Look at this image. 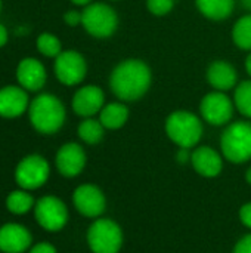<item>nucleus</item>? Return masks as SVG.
<instances>
[{"label":"nucleus","instance_id":"6ab92c4d","mask_svg":"<svg viewBox=\"0 0 251 253\" xmlns=\"http://www.w3.org/2000/svg\"><path fill=\"white\" fill-rule=\"evenodd\" d=\"M129 116H130L129 107L121 101H115L104 105V108L99 113V122L104 125L107 130H117L127 123Z\"/></svg>","mask_w":251,"mask_h":253},{"label":"nucleus","instance_id":"39448f33","mask_svg":"<svg viewBox=\"0 0 251 253\" xmlns=\"http://www.w3.org/2000/svg\"><path fill=\"white\" fill-rule=\"evenodd\" d=\"M81 25L95 39H109L118 30V15L112 6L93 1L81 10Z\"/></svg>","mask_w":251,"mask_h":253},{"label":"nucleus","instance_id":"473e14b6","mask_svg":"<svg viewBox=\"0 0 251 253\" xmlns=\"http://www.w3.org/2000/svg\"><path fill=\"white\" fill-rule=\"evenodd\" d=\"M244 68H246L247 74L251 77V50L249 52V55H247V58H246V61H244Z\"/></svg>","mask_w":251,"mask_h":253},{"label":"nucleus","instance_id":"1a4fd4ad","mask_svg":"<svg viewBox=\"0 0 251 253\" xmlns=\"http://www.w3.org/2000/svg\"><path fill=\"white\" fill-rule=\"evenodd\" d=\"M234 99H231L226 92L212 90L204 95L200 102V116L212 126L229 125L234 117Z\"/></svg>","mask_w":251,"mask_h":253},{"label":"nucleus","instance_id":"dca6fc26","mask_svg":"<svg viewBox=\"0 0 251 253\" xmlns=\"http://www.w3.org/2000/svg\"><path fill=\"white\" fill-rule=\"evenodd\" d=\"M206 79L213 90L228 92L235 89L238 84V73L235 67L223 59H216L210 62L206 71Z\"/></svg>","mask_w":251,"mask_h":253},{"label":"nucleus","instance_id":"6e6552de","mask_svg":"<svg viewBox=\"0 0 251 253\" xmlns=\"http://www.w3.org/2000/svg\"><path fill=\"white\" fill-rule=\"evenodd\" d=\"M34 218L43 230L56 233L67 225L68 209L56 196H43L34 205Z\"/></svg>","mask_w":251,"mask_h":253},{"label":"nucleus","instance_id":"a878e982","mask_svg":"<svg viewBox=\"0 0 251 253\" xmlns=\"http://www.w3.org/2000/svg\"><path fill=\"white\" fill-rule=\"evenodd\" d=\"M175 0H146V9L154 16H166L175 7Z\"/></svg>","mask_w":251,"mask_h":253},{"label":"nucleus","instance_id":"7ed1b4c3","mask_svg":"<svg viewBox=\"0 0 251 253\" xmlns=\"http://www.w3.org/2000/svg\"><path fill=\"white\" fill-rule=\"evenodd\" d=\"M164 130L173 144L188 150L195 148L204 133L201 117L186 110L170 113L166 119Z\"/></svg>","mask_w":251,"mask_h":253},{"label":"nucleus","instance_id":"bb28decb","mask_svg":"<svg viewBox=\"0 0 251 253\" xmlns=\"http://www.w3.org/2000/svg\"><path fill=\"white\" fill-rule=\"evenodd\" d=\"M81 18H83L81 12L74 10V9H71V10L65 12V15H64V21H65V24H67V25H70V27L81 25Z\"/></svg>","mask_w":251,"mask_h":253},{"label":"nucleus","instance_id":"c756f323","mask_svg":"<svg viewBox=\"0 0 251 253\" xmlns=\"http://www.w3.org/2000/svg\"><path fill=\"white\" fill-rule=\"evenodd\" d=\"M28 253H58V252H56V249H55V246H53V245H50V243H47V242H40V243H37V245L31 246V248H30V251H28Z\"/></svg>","mask_w":251,"mask_h":253},{"label":"nucleus","instance_id":"f704fd0d","mask_svg":"<svg viewBox=\"0 0 251 253\" xmlns=\"http://www.w3.org/2000/svg\"><path fill=\"white\" fill-rule=\"evenodd\" d=\"M71 1L77 6H87V4L93 3V0H71Z\"/></svg>","mask_w":251,"mask_h":253},{"label":"nucleus","instance_id":"20e7f679","mask_svg":"<svg viewBox=\"0 0 251 253\" xmlns=\"http://www.w3.org/2000/svg\"><path fill=\"white\" fill-rule=\"evenodd\" d=\"M222 156L234 165L251 160V122L238 120L226 126L220 136Z\"/></svg>","mask_w":251,"mask_h":253},{"label":"nucleus","instance_id":"a211bd4d","mask_svg":"<svg viewBox=\"0 0 251 253\" xmlns=\"http://www.w3.org/2000/svg\"><path fill=\"white\" fill-rule=\"evenodd\" d=\"M30 107V99L24 87L6 86L0 89V117L15 119L24 114Z\"/></svg>","mask_w":251,"mask_h":253},{"label":"nucleus","instance_id":"393cba45","mask_svg":"<svg viewBox=\"0 0 251 253\" xmlns=\"http://www.w3.org/2000/svg\"><path fill=\"white\" fill-rule=\"evenodd\" d=\"M36 44H37V50L47 58H56L62 52L61 40L52 33H41L37 37Z\"/></svg>","mask_w":251,"mask_h":253},{"label":"nucleus","instance_id":"7c9ffc66","mask_svg":"<svg viewBox=\"0 0 251 253\" xmlns=\"http://www.w3.org/2000/svg\"><path fill=\"white\" fill-rule=\"evenodd\" d=\"M176 160L180 163V165H185L188 162H191V153L188 148H179L178 154H176Z\"/></svg>","mask_w":251,"mask_h":253},{"label":"nucleus","instance_id":"2f4dec72","mask_svg":"<svg viewBox=\"0 0 251 253\" xmlns=\"http://www.w3.org/2000/svg\"><path fill=\"white\" fill-rule=\"evenodd\" d=\"M7 43V30L3 24H0V47Z\"/></svg>","mask_w":251,"mask_h":253},{"label":"nucleus","instance_id":"f3484780","mask_svg":"<svg viewBox=\"0 0 251 253\" xmlns=\"http://www.w3.org/2000/svg\"><path fill=\"white\" fill-rule=\"evenodd\" d=\"M46 79V68L36 58H24L16 67V80L25 90H40L44 86Z\"/></svg>","mask_w":251,"mask_h":253},{"label":"nucleus","instance_id":"b1692460","mask_svg":"<svg viewBox=\"0 0 251 253\" xmlns=\"http://www.w3.org/2000/svg\"><path fill=\"white\" fill-rule=\"evenodd\" d=\"M234 104L235 110L246 119H251V79L237 84L234 89Z\"/></svg>","mask_w":251,"mask_h":253},{"label":"nucleus","instance_id":"4be33fe9","mask_svg":"<svg viewBox=\"0 0 251 253\" xmlns=\"http://www.w3.org/2000/svg\"><path fill=\"white\" fill-rule=\"evenodd\" d=\"M34 199L27 190H15L6 197V208L12 215H25L34 209Z\"/></svg>","mask_w":251,"mask_h":253},{"label":"nucleus","instance_id":"2eb2a0df","mask_svg":"<svg viewBox=\"0 0 251 253\" xmlns=\"http://www.w3.org/2000/svg\"><path fill=\"white\" fill-rule=\"evenodd\" d=\"M191 165L198 175L216 178L223 169V156L209 145H201L191 153Z\"/></svg>","mask_w":251,"mask_h":253},{"label":"nucleus","instance_id":"4c0bfd02","mask_svg":"<svg viewBox=\"0 0 251 253\" xmlns=\"http://www.w3.org/2000/svg\"><path fill=\"white\" fill-rule=\"evenodd\" d=\"M112 1H118V0H112Z\"/></svg>","mask_w":251,"mask_h":253},{"label":"nucleus","instance_id":"f257e3e1","mask_svg":"<svg viewBox=\"0 0 251 253\" xmlns=\"http://www.w3.org/2000/svg\"><path fill=\"white\" fill-rule=\"evenodd\" d=\"M152 84L149 65L138 58L118 62L109 74V89L121 102H135L143 98Z\"/></svg>","mask_w":251,"mask_h":253},{"label":"nucleus","instance_id":"c85d7f7f","mask_svg":"<svg viewBox=\"0 0 251 253\" xmlns=\"http://www.w3.org/2000/svg\"><path fill=\"white\" fill-rule=\"evenodd\" d=\"M240 219H241L244 227H247V228L251 230V202L241 206V209H240Z\"/></svg>","mask_w":251,"mask_h":253},{"label":"nucleus","instance_id":"423d86ee","mask_svg":"<svg viewBox=\"0 0 251 253\" xmlns=\"http://www.w3.org/2000/svg\"><path fill=\"white\" fill-rule=\"evenodd\" d=\"M86 239L92 253H118L123 246V230L112 219L96 218L89 227Z\"/></svg>","mask_w":251,"mask_h":253},{"label":"nucleus","instance_id":"c9c22d12","mask_svg":"<svg viewBox=\"0 0 251 253\" xmlns=\"http://www.w3.org/2000/svg\"><path fill=\"white\" fill-rule=\"evenodd\" d=\"M246 181H247V184L251 185V166L247 169V172H246Z\"/></svg>","mask_w":251,"mask_h":253},{"label":"nucleus","instance_id":"9d476101","mask_svg":"<svg viewBox=\"0 0 251 253\" xmlns=\"http://www.w3.org/2000/svg\"><path fill=\"white\" fill-rule=\"evenodd\" d=\"M56 79L65 86L80 84L87 74V62L77 50H62L53 64Z\"/></svg>","mask_w":251,"mask_h":253},{"label":"nucleus","instance_id":"ddd939ff","mask_svg":"<svg viewBox=\"0 0 251 253\" xmlns=\"http://www.w3.org/2000/svg\"><path fill=\"white\" fill-rule=\"evenodd\" d=\"M72 110L77 116L87 119L101 113L105 105V93L99 86L86 84L80 87L71 101Z\"/></svg>","mask_w":251,"mask_h":253},{"label":"nucleus","instance_id":"9b49d317","mask_svg":"<svg viewBox=\"0 0 251 253\" xmlns=\"http://www.w3.org/2000/svg\"><path fill=\"white\" fill-rule=\"evenodd\" d=\"M72 203L75 211L86 218H99L107 209L104 191L93 184L77 187L72 193Z\"/></svg>","mask_w":251,"mask_h":253},{"label":"nucleus","instance_id":"cd10ccee","mask_svg":"<svg viewBox=\"0 0 251 253\" xmlns=\"http://www.w3.org/2000/svg\"><path fill=\"white\" fill-rule=\"evenodd\" d=\"M232 253H251V234H247L243 239H240Z\"/></svg>","mask_w":251,"mask_h":253},{"label":"nucleus","instance_id":"72a5a7b5","mask_svg":"<svg viewBox=\"0 0 251 253\" xmlns=\"http://www.w3.org/2000/svg\"><path fill=\"white\" fill-rule=\"evenodd\" d=\"M238 1L246 10H249V13H251V0H238Z\"/></svg>","mask_w":251,"mask_h":253},{"label":"nucleus","instance_id":"412c9836","mask_svg":"<svg viewBox=\"0 0 251 253\" xmlns=\"http://www.w3.org/2000/svg\"><path fill=\"white\" fill-rule=\"evenodd\" d=\"M105 130L107 129L104 127V125L99 120L93 119V117H87V119L81 120V123L77 127L78 138L84 144H87V145H96V144H99L104 139Z\"/></svg>","mask_w":251,"mask_h":253},{"label":"nucleus","instance_id":"f03ea898","mask_svg":"<svg viewBox=\"0 0 251 253\" xmlns=\"http://www.w3.org/2000/svg\"><path fill=\"white\" fill-rule=\"evenodd\" d=\"M28 116L33 127L38 133L53 135L64 126L67 111L59 98L52 93H41L30 102Z\"/></svg>","mask_w":251,"mask_h":253},{"label":"nucleus","instance_id":"0eeeda50","mask_svg":"<svg viewBox=\"0 0 251 253\" xmlns=\"http://www.w3.org/2000/svg\"><path fill=\"white\" fill-rule=\"evenodd\" d=\"M49 175H50L49 162L38 154H30L16 165L15 182L19 185V188L33 191L43 187L47 182Z\"/></svg>","mask_w":251,"mask_h":253},{"label":"nucleus","instance_id":"f8f14e48","mask_svg":"<svg viewBox=\"0 0 251 253\" xmlns=\"http://www.w3.org/2000/svg\"><path fill=\"white\" fill-rule=\"evenodd\" d=\"M87 156L84 148L77 142H67L64 144L55 157V165L58 172L65 178H75L78 176L83 169L86 168Z\"/></svg>","mask_w":251,"mask_h":253},{"label":"nucleus","instance_id":"aec40b11","mask_svg":"<svg viewBox=\"0 0 251 253\" xmlns=\"http://www.w3.org/2000/svg\"><path fill=\"white\" fill-rule=\"evenodd\" d=\"M238 0H195L198 12L212 21L228 19L237 6Z\"/></svg>","mask_w":251,"mask_h":253},{"label":"nucleus","instance_id":"5701e85b","mask_svg":"<svg viewBox=\"0 0 251 253\" xmlns=\"http://www.w3.org/2000/svg\"><path fill=\"white\" fill-rule=\"evenodd\" d=\"M232 42L241 50H251V13L243 15L232 27Z\"/></svg>","mask_w":251,"mask_h":253},{"label":"nucleus","instance_id":"4468645a","mask_svg":"<svg viewBox=\"0 0 251 253\" xmlns=\"http://www.w3.org/2000/svg\"><path fill=\"white\" fill-rule=\"evenodd\" d=\"M33 243L31 233L21 224H4L0 227V252L24 253Z\"/></svg>","mask_w":251,"mask_h":253},{"label":"nucleus","instance_id":"e433bc0d","mask_svg":"<svg viewBox=\"0 0 251 253\" xmlns=\"http://www.w3.org/2000/svg\"><path fill=\"white\" fill-rule=\"evenodd\" d=\"M0 10H1V0H0Z\"/></svg>","mask_w":251,"mask_h":253}]
</instances>
